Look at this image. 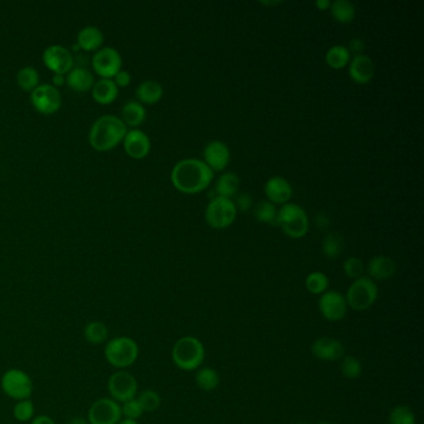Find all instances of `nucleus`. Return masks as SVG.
Here are the masks:
<instances>
[{
	"label": "nucleus",
	"instance_id": "c03bdc74",
	"mask_svg": "<svg viewBox=\"0 0 424 424\" xmlns=\"http://www.w3.org/2000/svg\"><path fill=\"white\" fill-rule=\"evenodd\" d=\"M30 424H57L55 423V421L49 417V416H46V414H40L38 417H34V418L31 419V423Z\"/></svg>",
	"mask_w": 424,
	"mask_h": 424
},
{
	"label": "nucleus",
	"instance_id": "c756f323",
	"mask_svg": "<svg viewBox=\"0 0 424 424\" xmlns=\"http://www.w3.org/2000/svg\"><path fill=\"white\" fill-rule=\"evenodd\" d=\"M321 248H323V254L328 259H330V261L337 259L339 255L342 254L344 248H345L344 237L339 233H330L326 237H323Z\"/></svg>",
	"mask_w": 424,
	"mask_h": 424
},
{
	"label": "nucleus",
	"instance_id": "09e8293b",
	"mask_svg": "<svg viewBox=\"0 0 424 424\" xmlns=\"http://www.w3.org/2000/svg\"><path fill=\"white\" fill-rule=\"evenodd\" d=\"M68 424H89V422H87V419L81 418V417H75V418L71 419Z\"/></svg>",
	"mask_w": 424,
	"mask_h": 424
},
{
	"label": "nucleus",
	"instance_id": "bb28decb",
	"mask_svg": "<svg viewBox=\"0 0 424 424\" xmlns=\"http://www.w3.org/2000/svg\"><path fill=\"white\" fill-rule=\"evenodd\" d=\"M108 325L98 320H94L85 325L84 328V337L86 342L92 346L105 345L108 341Z\"/></svg>",
	"mask_w": 424,
	"mask_h": 424
},
{
	"label": "nucleus",
	"instance_id": "cd10ccee",
	"mask_svg": "<svg viewBox=\"0 0 424 424\" xmlns=\"http://www.w3.org/2000/svg\"><path fill=\"white\" fill-rule=\"evenodd\" d=\"M239 186H240L239 175L233 172H226L215 183V193L218 197L232 199L237 194Z\"/></svg>",
	"mask_w": 424,
	"mask_h": 424
},
{
	"label": "nucleus",
	"instance_id": "aec40b11",
	"mask_svg": "<svg viewBox=\"0 0 424 424\" xmlns=\"http://www.w3.org/2000/svg\"><path fill=\"white\" fill-rule=\"evenodd\" d=\"M368 275L372 280H388L397 272L396 261L386 255L374 256L367 265Z\"/></svg>",
	"mask_w": 424,
	"mask_h": 424
},
{
	"label": "nucleus",
	"instance_id": "c85d7f7f",
	"mask_svg": "<svg viewBox=\"0 0 424 424\" xmlns=\"http://www.w3.org/2000/svg\"><path fill=\"white\" fill-rule=\"evenodd\" d=\"M351 54L347 46H331L325 55V61L328 66L335 70H341L350 64Z\"/></svg>",
	"mask_w": 424,
	"mask_h": 424
},
{
	"label": "nucleus",
	"instance_id": "20e7f679",
	"mask_svg": "<svg viewBox=\"0 0 424 424\" xmlns=\"http://www.w3.org/2000/svg\"><path fill=\"white\" fill-rule=\"evenodd\" d=\"M103 353L110 366L117 370H126L137 361L140 347L136 341L129 336H119L108 339L105 344Z\"/></svg>",
	"mask_w": 424,
	"mask_h": 424
},
{
	"label": "nucleus",
	"instance_id": "473e14b6",
	"mask_svg": "<svg viewBox=\"0 0 424 424\" xmlns=\"http://www.w3.org/2000/svg\"><path fill=\"white\" fill-rule=\"evenodd\" d=\"M255 219L265 224H277V210L275 204L269 200H261L254 207Z\"/></svg>",
	"mask_w": 424,
	"mask_h": 424
},
{
	"label": "nucleus",
	"instance_id": "0eeeda50",
	"mask_svg": "<svg viewBox=\"0 0 424 424\" xmlns=\"http://www.w3.org/2000/svg\"><path fill=\"white\" fill-rule=\"evenodd\" d=\"M237 210L232 199L214 197L205 208V221L213 229H226L237 219Z\"/></svg>",
	"mask_w": 424,
	"mask_h": 424
},
{
	"label": "nucleus",
	"instance_id": "c9c22d12",
	"mask_svg": "<svg viewBox=\"0 0 424 424\" xmlns=\"http://www.w3.org/2000/svg\"><path fill=\"white\" fill-rule=\"evenodd\" d=\"M35 407L34 403L30 400H22L17 401L15 406L13 408V416L17 422H30L34 418Z\"/></svg>",
	"mask_w": 424,
	"mask_h": 424
},
{
	"label": "nucleus",
	"instance_id": "9d476101",
	"mask_svg": "<svg viewBox=\"0 0 424 424\" xmlns=\"http://www.w3.org/2000/svg\"><path fill=\"white\" fill-rule=\"evenodd\" d=\"M30 102L38 112L52 115L57 112L63 105L61 92L51 84H40L31 94Z\"/></svg>",
	"mask_w": 424,
	"mask_h": 424
},
{
	"label": "nucleus",
	"instance_id": "ddd939ff",
	"mask_svg": "<svg viewBox=\"0 0 424 424\" xmlns=\"http://www.w3.org/2000/svg\"><path fill=\"white\" fill-rule=\"evenodd\" d=\"M43 61L52 74L66 75L74 68V57L68 47L50 45L43 52Z\"/></svg>",
	"mask_w": 424,
	"mask_h": 424
},
{
	"label": "nucleus",
	"instance_id": "f257e3e1",
	"mask_svg": "<svg viewBox=\"0 0 424 424\" xmlns=\"http://www.w3.org/2000/svg\"><path fill=\"white\" fill-rule=\"evenodd\" d=\"M214 178V172L210 170L203 159H186L175 163L170 172V181L178 192L184 194H197L210 187Z\"/></svg>",
	"mask_w": 424,
	"mask_h": 424
},
{
	"label": "nucleus",
	"instance_id": "a878e982",
	"mask_svg": "<svg viewBox=\"0 0 424 424\" xmlns=\"http://www.w3.org/2000/svg\"><path fill=\"white\" fill-rule=\"evenodd\" d=\"M331 17H334L335 22L339 24H350L356 17V6L350 0H336L331 1L330 6Z\"/></svg>",
	"mask_w": 424,
	"mask_h": 424
},
{
	"label": "nucleus",
	"instance_id": "5701e85b",
	"mask_svg": "<svg viewBox=\"0 0 424 424\" xmlns=\"http://www.w3.org/2000/svg\"><path fill=\"white\" fill-rule=\"evenodd\" d=\"M66 84L68 87L78 92H86L91 90L95 84V78L90 70L81 66H74L71 71L66 74Z\"/></svg>",
	"mask_w": 424,
	"mask_h": 424
},
{
	"label": "nucleus",
	"instance_id": "2eb2a0df",
	"mask_svg": "<svg viewBox=\"0 0 424 424\" xmlns=\"http://www.w3.org/2000/svg\"><path fill=\"white\" fill-rule=\"evenodd\" d=\"M231 149L224 142L212 141L204 147L203 162L213 172H221L226 170L231 162Z\"/></svg>",
	"mask_w": 424,
	"mask_h": 424
},
{
	"label": "nucleus",
	"instance_id": "4c0bfd02",
	"mask_svg": "<svg viewBox=\"0 0 424 424\" xmlns=\"http://www.w3.org/2000/svg\"><path fill=\"white\" fill-rule=\"evenodd\" d=\"M341 374L346 379H358L362 374L361 361L353 356L344 357L341 362Z\"/></svg>",
	"mask_w": 424,
	"mask_h": 424
},
{
	"label": "nucleus",
	"instance_id": "7c9ffc66",
	"mask_svg": "<svg viewBox=\"0 0 424 424\" xmlns=\"http://www.w3.org/2000/svg\"><path fill=\"white\" fill-rule=\"evenodd\" d=\"M40 75L34 66H24L17 71V82L25 92H33L40 85Z\"/></svg>",
	"mask_w": 424,
	"mask_h": 424
},
{
	"label": "nucleus",
	"instance_id": "49530a36",
	"mask_svg": "<svg viewBox=\"0 0 424 424\" xmlns=\"http://www.w3.org/2000/svg\"><path fill=\"white\" fill-rule=\"evenodd\" d=\"M66 84V76L61 74H52V84L51 85L59 87V86H63Z\"/></svg>",
	"mask_w": 424,
	"mask_h": 424
},
{
	"label": "nucleus",
	"instance_id": "e433bc0d",
	"mask_svg": "<svg viewBox=\"0 0 424 424\" xmlns=\"http://www.w3.org/2000/svg\"><path fill=\"white\" fill-rule=\"evenodd\" d=\"M390 424H416V416L408 406H397L390 413Z\"/></svg>",
	"mask_w": 424,
	"mask_h": 424
},
{
	"label": "nucleus",
	"instance_id": "a19ab883",
	"mask_svg": "<svg viewBox=\"0 0 424 424\" xmlns=\"http://www.w3.org/2000/svg\"><path fill=\"white\" fill-rule=\"evenodd\" d=\"M235 207H237V210H240V212H249L250 210H253V207H254V198H253V196L250 194V193H242V194H239L237 197V202H235Z\"/></svg>",
	"mask_w": 424,
	"mask_h": 424
},
{
	"label": "nucleus",
	"instance_id": "412c9836",
	"mask_svg": "<svg viewBox=\"0 0 424 424\" xmlns=\"http://www.w3.org/2000/svg\"><path fill=\"white\" fill-rule=\"evenodd\" d=\"M163 86L156 80H145L137 86V100L142 105H154L163 97Z\"/></svg>",
	"mask_w": 424,
	"mask_h": 424
},
{
	"label": "nucleus",
	"instance_id": "f3484780",
	"mask_svg": "<svg viewBox=\"0 0 424 424\" xmlns=\"http://www.w3.org/2000/svg\"><path fill=\"white\" fill-rule=\"evenodd\" d=\"M314 356L321 361H339L345 357V346L334 337H320L312 346Z\"/></svg>",
	"mask_w": 424,
	"mask_h": 424
},
{
	"label": "nucleus",
	"instance_id": "f704fd0d",
	"mask_svg": "<svg viewBox=\"0 0 424 424\" xmlns=\"http://www.w3.org/2000/svg\"><path fill=\"white\" fill-rule=\"evenodd\" d=\"M136 398L142 409H143V412H154V411H157L161 407L162 400H161L159 392H156V390H143Z\"/></svg>",
	"mask_w": 424,
	"mask_h": 424
},
{
	"label": "nucleus",
	"instance_id": "f8f14e48",
	"mask_svg": "<svg viewBox=\"0 0 424 424\" xmlns=\"http://www.w3.org/2000/svg\"><path fill=\"white\" fill-rule=\"evenodd\" d=\"M121 419V404L108 397L94 402L87 412L89 424H117Z\"/></svg>",
	"mask_w": 424,
	"mask_h": 424
},
{
	"label": "nucleus",
	"instance_id": "2f4dec72",
	"mask_svg": "<svg viewBox=\"0 0 424 424\" xmlns=\"http://www.w3.org/2000/svg\"><path fill=\"white\" fill-rule=\"evenodd\" d=\"M196 383L204 392H210L219 386L221 377L214 368L203 367L196 374Z\"/></svg>",
	"mask_w": 424,
	"mask_h": 424
},
{
	"label": "nucleus",
	"instance_id": "6ab92c4d",
	"mask_svg": "<svg viewBox=\"0 0 424 424\" xmlns=\"http://www.w3.org/2000/svg\"><path fill=\"white\" fill-rule=\"evenodd\" d=\"M266 198L272 204L288 203V200L293 197V187L290 182L282 175H274L270 177L265 183L264 187Z\"/></svg>",
	"mask_w": 424,
	"mask_h": 424
},
{
	"label": "nucleus",
	"instance_id": "6e6552de",
	"mask_svg": "<svg viewBox=\"0 0 424 424\" xmlns=\"http://www.w3.org/2000/svg\"><path fill=\"white\" fill-rule=\"evenodd\" d=\"M0 386L6 396L15 401L29 400L34 390L31 377L19 368H10L6 371L0 379Z\"/></svg>",
	"mask_w": 424,
	"mask_h": 424
},
{
	"label": "nucleus",
	"instance_id": "72a5a7b5",
	"mask_svg": "<svg viewBox=\"0 0 424 424\" xmlns=\"http://www.w3.org/2000/svg\"><path fill=\"white\" fill-rule=\"evenodd\" d=\"M305 286L310 294L323 295L328 291V277L323 272H312L306 277Z\"/></svg>",
	"mask_w": 424,
	"mask_h": 424
},
{
	"label": "nucleus",
	"instance_id": "a211bd4d",
	"mask_svg": "<svg viewBox=\"0 0 424 424\" xmlns=\"http://www.w3.org/2000/svg\"><path fill=\"white\" fill-rule=\"evenodd\" d=\"M124 148L131 159H142L147 157L151 151V140L149 137L141 130L127 131L124 138Z\"/></svg>",
	"mask_w": 424,
	"mask_h": 424
},
{
	"label": "nucleus",
	"instance_id": "1a4fd4ad",
	"mask_svg": "<svg viewBox=\"0 0 424 424\" xmlns=\"http://www.w3.org/2000/svg\"><path fill=\"white\" fill-rule=\"evenodd\" d=\"M110 398L117 403H125L136 398L138 392V383L133 374L126 370H119L110 376L108 382Z\"/></svg>",
	"mask_w": 424,
	"mask_h": 424
},
{
	"label": "nucleus",
	"instance_id": "3c124183",
	"mask_svg": "<svg viewBox=\"0 0 424 424\" xmlns=\"http://www.w3.org/2000/svg\"><path fill=\"white\" fill-rule=\"evenodd\" d=\"M317 424H336L334 422H328V421H323V422H320V423Z\"/></svg>",
	"mask_w": 424,
	"mask_h": 424
},
{
	"label": "nucleus",
	"instance_id": "4be33fe9",
	"mask_svg": "<svg viewBox=\"0 0 424 424\" xmlns=\"http://www.w3.org/2000/svg\"><path fill=\"white\" fill-rule=\"evenodd\" d=\"M91 94L97 103L110 105L119 96V87L112 79H100L95 81Z\"/></svg>",
	"mask_w": 424,
	"mask_h": 424
},
{
	"label": "nucleus",
	"instance_id": "4468645a",
	"mask_svg": "<svg viewBox=\"0 0 424 424\" xmlns=\"http://www.w3.org/2000/svg\"><path fill=\"white\" fill-rule=\"evenodd\" d=\"M347 302L345 296L339 291H325L319 300V310L323 319L331 323L344 320L347 314Z\"/></svg>",
	"mask_w": 424,
	"mask_h": 424
},
{
	"label": "nucleus",
	"instance_id": "37998d69",
	"mask_svg": "<svg viewBox=\"0 0 424 424\" xmlns=\"http://www.w3.org/2000/svg\"><path fill=\"white\" fill-rule=\"evenodd\" d=\"M347 49L350 51V54L351 52L353 54V57L361 55V54H363V50H365V43L360 38H353V39L351 40Z\"/></svg>",
	"mask_w": 424,
	"mask_h": 424
},
{
	"label": "nucleus",
	"instance_id": "a18cd8bd",
	"mask_svg": "<svg viewBox=\"0 0 424 424\" xmlns=\"http://www.w3.org/2000/svg\"><path fill=\"white\" fill-rule=\"evenodd\" d=\"M316 226H319L320 229L328 228V226H330V218H328V214L320 213V214L317 215Z\"/></svg>",
	"mask_w": 424,
	"mask_h": 424
},
{
	"label": "nucleus",
	"instance_id": "8fccbe9b",
	"mask_svg": "<svg viewBox=\"0 0 424 424\" xmlns=\"http://www.w3.org/2000/svg\"><path fill=\"white\" fill-rule=\"evenodd\" d=\"M117 424H138V422H137V421H133V419L125 418L121 419Z\"/></svg>",
	"mask_w": 424,
	"mask_h": 424
},
{
	"label": "nucleus",
	"instance_id": "dca6fc26",
	"mask_svg": "<svg viewBox=\"0 0 424 424\" xmlns=\"http://www.w3.org/2000/svg\"><path fill=\"white\" fill-rule=\"evenodd\" d=\"M349 65V75L353 82L358 85H367L374 80L376 65L374 60L366 54L352 57Z\"/></svg>",
	"mask_w": 424,
	"mask_h": 424
},
{
	"label": "nucleus",
	"instance_id": "423d86ee",
	"mask_svg": "<svg viewBox=\"0 0 424 424\" xmlns=\"http://www.w3.org/2000/svg\"><path fill=\"white\" fill-rule=\"evenodd\" d=\"M379 298V288L374 280L362 277L353 280L347 290L345 299L347 306L356 312H365L374 305Z\"/></svg>",
	"mask_w": 424,
	"mask_h": 424
},
{
	"label": "nucleus",
	"instance_id": "de8ad7c7",
	"mask_svg": "<svg viewBox=\"0 0 424 424\" xmlns=\"http://www.w3.org/2000/svg\"><path fill=\"white\" fill-rule=\"evenodd\" d=\"M315 6H317L319 10H328L331 6V1L330 0H317L315 1Z\"/></svg>",
	"mask_w": 424,
	"mask_h": 424
},
{
	"label": "nucleus",
	"instance_id": "39448f33",
	"mask_svg": "<svg viewBox=\"0 0 424 424\" xmlns=\"http://www.w3.org/2000/svg\"><path fill=\"white\" fill-rule=\"evenodd\" d=\"M277 226H280L288 237L300 239L309 232L310 221L301 205L288 202L277 210Z\"/></svg>",
	"mask_w": 424,
	"mask_h": 424
},
{
	"label": "nucleus",
	"instance_id": "ea45409f",
	"mask_svg": "<svg viewBox=\"0 0 424 424\" xmlns=\"http://www.w3.org/2000/svg\"><path fill=\"white\" fill-rule=\"evenodd\" d=\"M121 411H122V416L125 418L133 419V421L141 418L142 414L145 413L141 406H140V403L137 401V398H133V400H130V401L122 403Z\"/></svg>",
	"mask_w": 424,
	"mask_h": 424
},
{
	"label": "nucleus",
	"instance_id": "9b49d317",
	"mask_svg": "<svg viewBox=\"0 0 424 424\" xmlns=\"http://www.w3.org/2000/svg\"><path fill=\"white\" fill-rule=\"evenodd\" d=\"M91 64L101 79H113L122 70V57L115 47L106 46L95 51Z\"/></svg>",
	"mask_w": 424,
	"mask_h": 424
},
{
	"label": "nucleus",
	"instance_id": "79ce46f5",
	"mask_svg": "<svg viewBox=\"0 0 424 424\" xmlns=\"http://www.w3.org/2000/svg\"><path fill=\"white\" fill-rule=\"evenodd\" d=\"M131 80H132V76H131L130 73L126 71V70H121L117 74L115 75L113 82L119 89V87H127L130 85Z\"/></svg>",
	"mask_w": 424,
	"mask_h": 424
},
{
	"label": "nucleus",
	"instance_id": "b1692460",
	"mask_svg": "<svg viewBox=\"0 0 424 424\" xmlns=\"http://www.w3.org/2000/svg\"><path fill=\"white\" fill-rule=\"evenodd\" d=\"M76 40L80 49L85 51H97L101 49L105 36L101 29L94 25H87L80 30Z\"/></svg>",
	"mask_w": 424,
	"mask_h": 424
},
{
	"label": "nucleus",
	"instance_id": "393cba45",
	"mask_svg": "<svg viewBox=\"0 0 424 424\" xmlns=\"http://www.w3.org/2000/svg\"><path fill=\"white\" fill-rule=\"evenodd\" d=\"M146 116H147V112L142 103L138 101H127L122 108L119 119L124 121V124L127 127L136 129L145 122Z\"/></svg>",
	"mask_w": 424,
	"mask_h": 424
},
{
	"label": "nucleus",
	"instance_id": "7ed1b4c3",
	"mask_svg": "<svg viewBox=\"0 0 424 424\" xmlns=\"http://www.w3.org/2000/svg\"><path fill=\"white\" fill-rule=\"evenodd\" d=\"M205 358V349L200 339L184 336L172 349V361L182 371H194L200 367Z\"/></svg>",
	"mask_w": 424,
	"mask_h": 424
},
{
	"label": "nucleus",
	"instance_id": "58836bf2",
	"mask_svg": "<svg viewBox=\"0 0 424 424\" xmlns=\"http://www.w3.org/2000/svg\"><path fill=\"white\" fill-rule=\"evenodd\" d=\"M342 268H344L346 277L353 279V280L363 277V272H365L363 261L360 258H355V256H351L349 259H346Z\"/></svg>",
	"mask_w": 424,
	"mask_h": 424
},
{
	"label": "nucleus",
	"instance_id": "f03ea898",
	"mask_svg": "<svg viewBox=\"0 0 424 424\" xmlns=\"http://www.w3.org/2000/svg\"><path fill=\"white\" fill-rule=\"evenodd\" d=\"M127 131V126L119 116L102 115L91 126L89 142L98 152H108L124 141Z\"/></svg>",
	"mask_w": 424,
	"mask_h": 424
}]
</instances>
